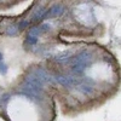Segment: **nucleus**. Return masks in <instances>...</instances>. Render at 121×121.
Listing matches in <instances>:
<instances>
[{
	"label": "nucleus",
	"instance_id": "5",
	"mask_svg": "<svg viewBox=\"0 0 121 121\" xmlns=\"http://www.w3.org/2000/svg\"><path fill=\"white\" fill-rule=\"evenodd\" d=\"M64 11H65V9H64L63 5L56 4V5H53L51 9L46 10V17H57V16L63 15Z\"/></svg>",
	"mask_w": 121,
	"mask_h": 121
},
{
	"label": "nucleus",
	"instance_id": "13",
	"mask_svg": "<svg viewBox=\"0 0 121 121\" xmlns=\"http://www.w3.org/2000/svg\"><path fill=\"white\" fill-rule=\"evenodd\" d=\"M50 28L51 27H50L48 24H41V27H40L39 29H40V32H43V30H50Z\"/></svg>",
	"mask_w": 121,
	"mask_h": 121
},
{
	"label": "nucleus",
	"instance_id": "7",
	"mask_svg": "<svg viewBox=\"0 0 121 121\" xmlns=\"http://www.w3.org/2000/svg\"><path fill=\"white\" fill-rule=\"evenodd\" d=\"M46 18V9L40 7L38 11H35L32 16V21H41V19Z\"/></svg>",
	"mask_w": 121,
	"mask_h": 121
},
{
	"label": "nucleus",
	"instance_id": "9",
	"mask_svg": "<svg viewBox=\"0 0 121 121\" xmlns=\"http://www.w3.org/2000/svg\"><path fill=\"white\" fill-rule=\"evenodd\" d=\"M41 33L40 32V29L38 28V27H33L32 29H30V32H29V35L30 36H35V38H38V35Z\"/></svg>",
	"mask_w": 121,
	"mask_h": 121
},
{
	"label": "nucleus",
	"instance_id": "12",
	"mask_svg": "<svg viewBox=\"0 0 121 121\" xmlns=\"http://www.w3.org/2000/svg\"><path fill=\"white\" fill-rule=\"evenodd\" d=\"M0 73L1 74H6L7 73V67H6V64L4 62L0 63Z\"/></svg>",
	"mask_w": 121,
	"mask_h": 121
},
{
	"label": "nucleus",
	"instance_id": "4",
	"mask_svg": "<svg viewBox=\"0 0 121 121\" xmlns=\"http://www.w3.org/2000/svg\"><path fill=\"white\" fill-rule=\"evenodd\" d=\"M74 56L72 50H64V51H60L58 55L55 56V60L58 63H69V59Z\"/></svg>",
	"mask_w": 121,
	"mask_h": 121
},
{
	"label": "nucleus",
	"instance_id": "6",
	"mask_svg": "<svg viewBox=\"0 0 121 121\" xmlns=\"http://www.w3.org/2000/svg\"><path fill=\"white\" fill-rule=\"evenodd\" d=\"M78 88H79L80 92L84 93V95H91L93 92V87L92 86H90V84H87L85 81H80V80L78 82Z\"/></svg>",
	"mask_w": 121,
	"mask_h": 121
},
{
	"label": "nucleus",
	"instance_id": "11",
	"mask_svg": "<svg viewBox=\"0 0 121 121\" xmlns=\"http://www.w3.org/2000/svg\"><path fill=\"white\" fill-rule=\"evenodd\" d=\"M29 24V22L28 21H26V19H23V21H21V22H19L18 23V30H23L24 28H27V26Z\"/></svg>",
	"mask_w": 121,
	"mask_h": 121
},
{
	"label": "nucleus",
	"instance_id": "10",
	"mask_svg": "<svg viewBox=\"0 0 121 121\" xmlns=\"http://www.w3.org/2000/svg\"><path fill=\"white\" fill-rule=\"evenodd\" d=\"M26 41H27L29 45H35V44L38 43V38L28 35V36H27V39H26Z\"/></svg>",
	"mask_w": 121,
	"mask_h": 121
},
{
	"label": "nucleus",
	"instance_id": "8",
	"mask_svg": "<svg viewBox=\"0 0 121 121\" xmlns=\"http://www.w3.org/2000/svg\"><path fill=\"white\" fill-rule=\"evenodd\" d=\"M19 32L18 30V27L16 26V24H11V26H9L7 28H6V30H5V33L7 34V35H17V33Z\"/></svg>",
	"mask_w": 121,
	"mask_h": 121
},
{
	"label": "nucleus",
	"instance_id": "3",
	"mask_svg": "<svg viewBox=\"0 0 121 121\" xmlns=\"http://www.w3.org/2000/svg\"><path fill=\"white\" fill-rule=\"evenodd\" d=\"M55 79H56V81L58 84L63 85V86H67V87L78 85V82H79L78 79L70 76V75H57V76H55Z\"/></svg>",
	"mask_w": 121,
	"mask_h": 121
},
{
	"label": "nucleus",
	"instance_id": "1",
	"mask_svg": "<svg viewBox=\"0 0 121 121\" xmlns=\"http://www.w3.org/2000/svg\"><path fill=\"white\" fill-rule=\"evenodd\" d=\"M91 57H92V55H91L90 51H82L78 55H74L69 59V64H70V68H72V72L75 74L84 73V70L91 63Z\"/></svg>",
	"mask_w": 121,
	"mask_h": 121
},
{
	"label": "nucleus",
	"instance_id": "2",
	"mask_svg": "<svg viewBox=\"0 0 121 121\" xmlns=\"http://www.w3.org/2000/svg\"><path fill=\"white\" fill-rule=\"evenodd\" d=\"M30 75H33V76H35L38 80H40L44 85L45 84H48V82H51L52 81V76L50 75L45 69H41V68H38V69H32V72L29 73Z\"/></svg>",
	"mask_w": 121,
	"mask_h": 121
}]
</instances>
